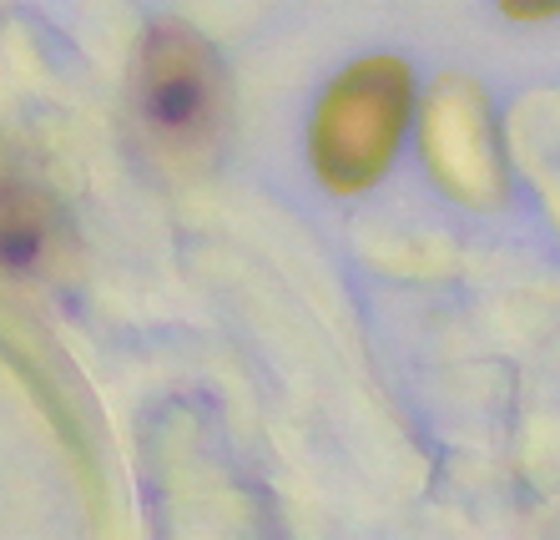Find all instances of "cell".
I'll use <instances>...</instances> for the list:
<instances>
[{"instance_id": "3", "label": "cell", "mask_w": 560, "mask_h": 540, "mask_svg": "<svg viewBox=\"0 0 560 540\" xmlns=\"http://www.w3.org/2000/svg\"><path fill=\"white\" fill-rule=\"evenodd\" d=\"M510 15H525V21H540V15H556L560 0H505Z\"/></svg>"}, {"instance_id": "2", "label": "cell", "mask_w": 560, "mask_h": 540, "mask_svg": "<svg viewBox=\"0 0 560 540\" xmlns=\"http://www.w3.org/2000/svg\"><path fill=\"white\" fill-rule=\"evenodd\" d=\"M142 121L167 152H202L222 127V71L187 26H156L142 51Z\"/></svg>"}, {"instance_id": "1", "label": "cell", "mask_w": 560, "mask_h": 540, "mask_svg": "<svg viewBox=\"0 0 560 540\" xmlns=\"http://www.w3.org/2000/svg\"><path fill=\"white\" fill-rule=\"evenodd\" d=\"M409 102H415L409 71L389 56L343 71L313 121V157L324 183L339 192L374 183L409 127Z\"/></svg>"}]
</instances>
